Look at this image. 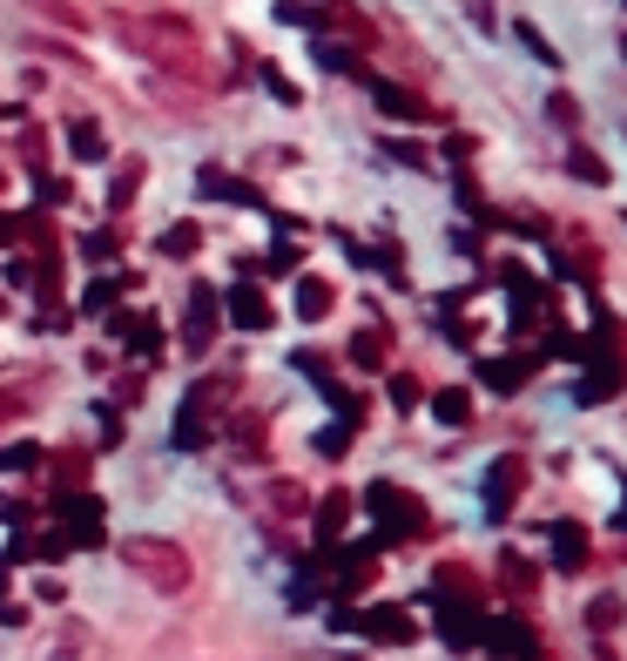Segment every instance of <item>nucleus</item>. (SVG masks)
<instances>
[{"label": "nucleus", "mask_w": 627, "mask_h": 661, "mask_svg": "<svg viewBox=\"0 0 627 661\" xmlns=\"http://www.w3.org/2000/svg\"><path fill=\"white\" fill-rule=\"evenodd\" d=\"M527 371H533V358H493V365H480V385H493V392H520Z\"/></svg>", "instance_id": "nucleus-13"}, {"label": "nucleus", "mask_w": 627, "mask_h": 661, "mask_svg": "<svg viewBox=\"0 0 627 661\" xmlns=\"http://www.w3.org/2000/svg\"><path fill=\"white\" fill-rule=\"evenodd\" d=\"M0 465H8V473H27V465H42V446H8Z\"/></svg>", "instance_id": "nucleus-23"}, {"label": "nucleus", "mask_w": 627, "mask_h": 661, "mask_svg": "<svg viewBox=\"0 0 627 661\" xmlns=\"http://www.w3.org/2000/svg\"><path fill=\"white\" fill-rule=\"evenodd\" d=\"M439 635H446L452 648H465V641H480V607H465V601H452V607L439 614Z\"/></svg>", "instance_id": "nucleus-10"}, {"label": "nucleus", "mask_w": 627, "mask_h": 661, "mask_svg": "<svg viewBox=\"0 0 627 661\" xmlns=\"http://www.w3.org/2000/svg\"><path fill=\"white\" fill-rule=\"evenodd\" d=\"M122 560L149 580V588H163V594L189 588V554L176 547V540H122Z\"/></svg>", "instance_id": "nucleus-1"}, {"label": "nucleus", "mask_w": 627, "mask_h": 661, "mask_svg": "<svg viewBox=\"0 0 627 661\" xmlns=\"http://www.w3.org/2000/svg\"><path fill=\"white\" fill-rule=\"evenodd\" d=\"M480 635H486V648H499V654H513V661H533V654H540V635L527 628L520 614H499V621H486Z\"/></svg>", "instance_id": "nucleus-5"}, {"label": "nucleus", "mask_w": 627, "mask_h": 661, "mask_svg": "<svg viewBox=\"0 0 627 661\" xmlns=\"http://www.w3.org/2000/svg\"><path fill=\"white\" fill-rule=\"evenodd\" d=\"M433 412H439V425H465V418H473V399H465V392H439Z\"/></svg>", "instance_id": "nucleus-19"}, {"label": "nucleus", "mask_w": 627, "mask_h": 661, "mask_svg": "<svg viewBox=\"0 0 627 661\" xmlns=\"http://www.w3.org/2000/svg\"><path fill=\"white\" fill-rule=\"evenodd\" d=\"M520 42H527V48H533L540 61H554V48H546V42H540V34H533V21H520Z\"/></svg>", "instance_id": "nucleus-26"}, {"label": "nucleus", "mask_w": 627, "mask_h": 661, "mask_svg": "<svg viewBox=\"0 0 627 661\" xmlns=\"http://www.w3.org/2000/svg\"><path fill=\"white\" fill-rule=\"evenodd\" d=\"M371 95H378L385 115H405V122H433V108H425L412 88H399V82H371Z\"/></svg>", "instance_id": "nucleus-9"}, {"label": "nucleus", "mask_w": 627, "mask_h": 661, "mask_svg": "<svg viewBox=\"0 0 627 661\" xmlns=\"http://www.w3.org/2000/svg\"><path fill=\"white\" fill-rule=\"evenodd\" d=\"M223 310H229V324H237V331H270V304H263V291H250V284L229 291Z\"/></svg>", "instance_id": "nucleus-6"}, {"label": "nucleus", "mask_w": 627, "mask_h": 661, "mask_svg": "<svg viewBox=\"0 0 627 661\" xmlns=\"http://www.w3.org/2000/svg\"><path fill=\"white\" fill-rule=\"evenodd\" d=\"M620 621V601H594V628H614Z\"/></svg>", "instance_id": "nucleus-27"}, {"label": "nucleus", "mask_w": 627, "mask_h": 661, "mask_svg": "<svg viewBox=\"0 0 627 661\" xmlns=\"http://www.w3.org/2000/svg\"><path fill=\"white\" fill-rule=\"evenodd\" d=\"M351 628H365L371 641H412V621L399 607H371V614H351Z\"/></svg>", "instance_id": "nucleus-8"}, {"label": "nucleus", "mask_w": 627, "mask_h": 661, "mask_svg": "<svg viewBox=\"0 0 627 661\" xmlns=\"http://www.w3.org/2000/svg\"><path fill=\"white\" fill-rule=\"evenodd\" d=\"M196 244H203V229H196V223H176V229H163V257H189Z\"/></svg>", "instance_id": "nucleus-20"}, {"label": "nucleus", "mask_w": 627, "mask_h": 661, "mask_svg": "<svg viewBox=\"0 0 627 661\" xmlns=\"http://www.w3.org/2000/svg\"><path fill=\"white\" fill-rule=\"evenodd\" d=\"M351 358H358L365 371H378V365H385V338H378V331H365V338H351Z\"/></svg>", "instance_id": "nucleus-21"}, {"label": "nucleus", "mask_w": 627, "mask_h": 661, "mask_svg": "<svg viewBox=\"0 0 627 661\" xmlns=\"http://www.w3.org/2000/svg\"><path fill=\"white\" fill-rule=\"evenodd\" d=\"M0 244H14V216H0Z\"/></svg>", "instance_id": "nucleus-28"}, {"label": "nucleus", "mask_w": 627, "mask_h": 661, "mask_svg": "<svg viewBox=\"0 0 627 661\" xmlns=\"http://www.w3.org/2000/svg\"><path fill=\"white\" fill-rule=\"evenodd\" d=\"M61 540L68 547H102V499L95 493H61Z\"/></svg>", "instance_id": "nucleus-3"}, {"label": "nucleus", "mask_w": 627, "mask_h": 661, "mask_svg": "<svg viewBox=\"0 0 627 661\" xmlns=\"http://www.w3.org/2000/svg\"><path fill=\"white\" fill-rule=\"evenodd\" d=\"M567 169H573L580 182H607V163H601V155H587V149H573V155H567Z\"/></svg>", "instance_id": "nucleus-22"}, {"label": "nucleus", "mask_w": 627, "mask_h": 661, "mask_svg": "<svg viewBox=\"0 0 627 661\" xmlns=\"http://www.w3.org/2000/svg\"><path fill=\"white\" fill-rule=\"evenodd\" d=\"M115 297H122V284H115V278H102V284H95V291H88V310H108V304H115Z\"/></svg>", "instance_id": "nucleus-24"}, {"label": "nucleus", "mask_w": 627, "mask_h": 661, "mask_svg": "<svg viewBox=\"0 0 627 661\" xmlns=\"http://www.w3.org/2000/svg\"><path fill=\"white\" fill-rule=\"evenodd\" d=\"M324 310H331V284L324 278H304L297 284V318H324Z\"/></svg>", "instance_id": "nucleus-15"}, {"label": "nucleus", "mask_w": 627, "mask_h": 661, "mask_svg": "<svg viewBox=\"0 0 627 661\" xmlns=\"http://www.w3.org/2000/svg\"><path fill=\"white\" fill-rule=\"evenodd\" d=\"M554 567H587V527H573V520H560L554 527Z\"/></svg>", "instance_id": "nucleus-11"}, {"label": "nucleus", "mask_w": 627, "mask_h": 661, "mask_svg": "<svg viewBox=\"0 0 627 661\" xmlns=\"http://www.w3.org/2000/svg\"><path fill=\"white\" fill-rule=\"evenodd\" d=\"M513 493H520V459H506V465H493V473H486V507L506 514V507H513Z\"/></svg>", "instance_id": "nucleus-12"}, {"label": "nucleus", "mask_w": 627, "mask_h": 661, "mask_svg": "<svg viewBox=\"0 0 627 661\" xmlns=\"http://www.w3.org/2000/svg\"><path fill=\"white\" fill-rule=\"evenodd\" d=\"M620 55H627V34H620Z\"/></svg>", "instance_id": "nucleus-29"}, {"label": "nucleus", "mask_w": 627, "mask_h": 661, "mask_svg": "<svg viewBox=\"0 0 627 661\" xmlns=\"http://www.w3.org/2000/svg\"><path fill=\"white\" fill-rule=\"evenodd\" d=\"M189 352H210V338H216V291H203L196 284V297H189Z\"/></svg>", "instance_id": "nucleus-7"}, {"label": "nucleus", "mask_w": 627, "mask_h": 661, "mask_svg": "<svg viewBox=\"0 0 627 661\" xmlns=\"http://www.w3.org/2000/svg\"><path fill=\"white\" fill-rule=\"evenodd\" d=\"M365 507L385 520V533H418V527H425V507H418L405 486H391V480H378V486L365 493Z\"/></svg>", "instance_id": "nucleus-2"}, {"label": "nucleus", "mask_w": 627, "mask_h": 661, "mask_svg": "<svg viewBox=\"0 0 627 661\" xmlns=\"http://www.w3.org/2000/svg\"><path fill=\"white\" fill-rule=\"evenodd\" d=\"M263 88H270V95H277V102H297V82H284V74H277V68H263Z\"/></svg>", "instance_id": "nucleus-25"}, {"label": "nucleus", "mask_w": 627, "mask_h": 661, "mask_svg": "<svg viewBox=\"0 0 627 661\" xmlns=\"http://www.w3.org/2000/svg\"><path fill=\"white\" fill-rule=\"evenodd\" d=\"M176 452H203L210 446V385H203V392H189L182 399V412H176Z\"/></svg>", "instance_id": "nucleus-4"}, {"label": "nucleus", "mask_w": 627, "mask_h": 661, "mask_svg": "<svg viewBox=\"0 0 627 661\" xmlns=\"http://www.w3.org/2000/svg\"><path fill=\"white\" fill-rule=\"evenodd\" d=\"M68 149L82 155V163H102V155H108V142H102V129H95V122H74V129H68Z\"/></svg>", "instance_id": "nucleus-16"}, {"label": "nucleus", "mask_w": 627, "mask_h": 661, "mask_svg": "<svg viewBox=\"0 0 627 661\" xmlns=\"http://www.w3.org/2000/svg\"><path fill=\"white\" fill-rule=\"evenodd\" d=\"M607 392H620V371H614V365H601V371H587V385H580V405H601Z\"/></svg>", "instance_id": "nucleus-17"}, {"label": "nucleus", "mask_w": 627, "mask_h": 661, "mask_svg": "<svg viewBox=\"0 0 627 661\" xmlns=\"http://www.w3.org/2000/svg\"><path fill=\"white\" fill-rule=\"evenodd\" d=\"M318 61H324L331 74H365V61L351 55V48H338V42H318Z\"/></svg>", "instance_id": "nucleus-18"}, {"label": "nucleus", "mask_w": 627, "mask_h": 661, "mask_svg": "<svg viewBox=\"0 0 627 661\" xmlns=\"http://www.w3.org/2000/svg\"><path fill=\"white\" fill-rule=\"evenodd\" d=\"M344 520H351V499H344V493H331L324 507H318V540H324V547H331V540L344 533Z\"/></svg>", "instance_id": "nucleus-14"}]
</instances>
